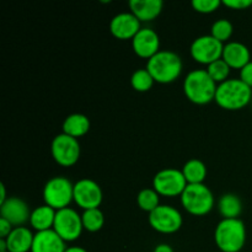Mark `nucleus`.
<instances>
[{
    "mask_svg": "<svg viewBox=\"0 0 252 252\" xmlns=\"http://www.w3.org/2000/svg\"><path fill=\"white\" fill-rule=\"evenodd\" d=\"M252 89L240 79H228L217 88L214 101L219 107L228 111H239L250 103Z\"/></svg>",
    "mask_w": 252,
    "mask_h": 252,
    "instance_id": "1",
    "label": "nucleus"
},
{
    "mask_svg": "<svg viewBox=\"0 0 252 252\" xmlns=\"http://www.w3.org/2000/svg\"><path fill=\"white\" fill-rule=\"evenodd\" d=\"M217 88V83L204 69L189 71L184 80L185 95L196 105H207L214 101Z\"/></svg>",
    "mask_w": 252,
    "mask_h": 252,
    "instance_id": "2",
    "label": "nucleus"
},
{
    "mask_svg": "<svg viewBox=\"0 0 252 252\" xmlns=\"http://www.w3.org/2000/svg\"><path fill=\"white\" fill-rule=\"evenodd\" d=\"M182 61L179 54L171 51H160L148 61L147 70L155 83H174L182 73Z\"/></svg>",
    "mask_w": 252,
    "mask_h": 252,
    "instance_id": "3",
    "label": "nucleus"
},
{
    "mask_svg": "<svg viewBox=\"0 0 252 252\" xmlns=\"http://www.w3.org/2000/svg\"><path fill=\"white\" fill-rule=\"evenodd\" d=\"M214 240L221 252H240L246 243L245 224L240 219H223L217 225Z\"/></svg>",
    "mask_w": 252,
    "mask_h": 252,
    "instance_id": "4",
    "label": "nucleus"
},
{
    "mask_svg": "<svg viewBox=\"0 0 252 252\" xmlns=\"http://www.w3.org/2000/svg\"><path fill=\"white\" fill-rule=\"evenodd\" d=\"M180 198L185 211L194 217L206 216L214 207L213 193L204 184L187 185Z\"/></svg>",
    "mask_w": 252,
    "mask_h": 252,
    "instance_id": "5",
    "label": "nucleus"
},
{
    "mask_svg": "<svg viewBox=\"0 0 252 252\" xmlns=\"http://www.w3.org/2000/svg\"><path fill=\"white\" fill-rule=\"evenodd\" d=\"M44 203L56 211L68 208L74 201V185L64 176L52 177L43 189Z\"/></svg>",
    "mask_w": 252,
    "mask_h": 252,
    "instance_id": "6",
    "label": "nucleus"
},
{
    "mask_svg": "<svg viewBox=\"0 0 252 252\" xmlns=\"http://www.w3.org/2000/svg\"><path fill=\"white\" fill-rule=\"evenodd\" d=\"M80 144L75 138L64 133L58 134L52 140L51 153L54 161L63 167L74 166L80 158Z\"/></svg>",
    "mask_w": 252,
    "mask_h": 252,
    "instance_id": "7",
    "label": "nucleus"
},
{
    "mask_svg": "<svg viewBox=\"0 0 252 252\" xmlns=\"http://www.w3.org/2000/svg\"><path fill=\"white\" fill-rule=\"evenodd\" d=\"M53 230L65 243H73V241L78 240L84 230L81 216H79L78 212L69 207L57 211Z\"/></svg>",
    "mask_w": 252,
    "mask_h": 252,
    "instance_id": "8",
    "label": "nucleus"
},
{
    "mask_svg": "<svg viewBox=\"0 0 252 252\" xmlns=\"http://www.w3.org/2000/svg\"><path fill=\"white\" fill-rule=\"evenodd\" d=\"M187 185L182 171L171 167L159 171L153 179V189L164 197H181Z\"/></svg>",
    "mask_w": 252,
    "mask_h": 252,
    "instance_id": "9",
    "label": "nucleus"
},
{
    "mask_svg": "<svg viewBox=\"0 0 252 252\" xmlns=\"http://www.w3.org/2000/svg\"><path fill=\"white\" fill-rule=\"evenodd\" d=\"M224 43L214 38L212 34L197 37L191 44V57L194 62L208 66L223 57Z\"/></svg>",
    "mask_w": 252,
    "mask_h": 252,
    "instance_id": "10",
    "label": "nucleus"
},
{
    "mask_svg": "<svg viewBox=\"0 0 252 252\" xmlns=\"http://www.w3.org/2000/svg\"><path fill=\"white\" fill-rule=\"evenodd\" d=\"M149 224L155 231L161 234H174L181 229L184 219L176 208L160 204L155 211L149 213Z\"/></svg>",
    "mask_w": 252,
    "mask_h": 252,
    "instance_id": "11",
    "label": "nucleus"
},
{
    "mask_svg": "<svg viewBox=\"0 0 252 252\" xmlns=\"http://www.w3.org/2000/svg\"><path fill=\"white\" fill-rule=\"evenodd\" d=\"M102 199V189L94 180L83 179L74 185V202L84 211L98 208Z\"/></svg>",
    "mask_w": 252,
    "mask_h": 252,
    "instance_id": "12",
    "label": "nucleus"
},
{
    "mask_svg": "<svg viewBox=\"0 0 252 252\" xmlns=\"http://www.w3.org/2000/svg\"><path fill=\"white\" fill-rule=\"evenodd\" d=\"M140 30V21L132 12H121L113 16L110 22L111 34L121 41L133 39Z\"/></svg>",
    "mask_w": 252,
    "mask_h": 252,
    "instance_id": "13",
    "label": "nucleus"
},
{
    "mask_svg": "<svg viewBox=\"0 0 252 252\" xmlns=\"http://www.w3.org/2000/svg\"><path fill=\"white\" fill-rule=\"evenodd\" d=\"M0 216L16 228L24 226V224L30 221L31 212L24 199L19 197H9L4 203L0 204Z\"/></svg>",
    "mask_w": 252,
    "mask_h": 252,
    "instance_id": "14",
    "label": "nucleus"
},
{
    "mask_svg": "<svg viewBox=\"0 0 252 252\" xmlns=\"http://www.w3.org/2000/svg\"><path fill=\"white\" fill-rule=\"evenodd\" d=\"M132 48L138 57L149 61L160 52L159 34L153 29L144 27L132 39Z\"/></svg>",
    "mask_w": 252,
    "mask_h": 252,
    "instance_id": "15",
    "label": "nucleus"
},
{
    "mask_svg": "<svg viewBox=\"0 0 252 252\" xmlns=\"http://www.w3.org/2000/svg\"><path fill=\"white\" fill-rule=\"evenodd\" d=\"M221 59L230 66V69L241 70L251 62L250 49L241 42H228L224 44Z\"/></svg>",
    "mask_w": 252,
    "mask_h": 252,
    "instance_id": "16",
    "label": "nucleus"
},
{
    "mask_svg": "<svg viewBox=\"0 0 252 252\" xmlns=\"http://www.w3.org/2000/svg\"><path fill=\"white\" fill-rule=\"evenodd\" d=\"M65 250V241L53 229L34 234L31 252H64Z\"/></svg>",
    "mask_w": 252,
    "mask_h": 252,
    "instance_id": "17",
    "label": "nucleus"
},
{
    "mask_svg": "<svg viewBox=\"0 0 252 252\" xmlns=\"http://www.w3.org/2000/svg\"><path fill=\"white\" fill-rule=\"evenodd\" d=\"M128 6L140 22H150L161 14L164 2L161 0H130Z\"/></svg>",
    "mask_w": 252,
    "mask_h": 252,
    "instance_id": "18",
    "label": "nucleus"
},
{
    "mask_svg": "<svg viewBox=\"0 0 252 252\" xmlns=\"http://www.w3.org/2000/svg\"><path fill=\"white\" fill-rule=\"evenodd\" d=\"M34 234L26 226H16L12 229L10 235L5 239L7 252H29L33 244Z\"/></svg>",
    "mask_w": 252,
    "mask_h": 252,
    "instance_id": "19",
    "label": "nucleus"
},
{
    "mask_svg": "<svg viewBox=\"0 0 252 252\" xmlns=\"http://www.w3.org/2000/svg\"><path fill=\"white\" fill-rule=\"evenodd\" d=\"M56 209L51 208L47 204L39 206L31 212L30 217V224L32 228L38 231H46L53 229L54 219H56Z\"/></svg>",
    "mask_w": 252,
    "mask_h": 252,
    "instance_id": "20",
    "label": "nucleus"
},
{
    "mask_svg": "<svg viewBox=\"0 0 252 252\" xmlns=\"http://www.w3.org/2000/svg\"><path fill=\"white\" fill-rule=\"evenodd\" d=\"M90 130V120L83 113H73L68 116L63 122V133L70 137H84Z\"/></svg>",
    "mask_w": 252,
    "mask_h": 252,
    "instance_id": "21",
    "label": "nucleus"
},
{
    "mask_svg": "<svg viewBox=\"0 0 252 252\" xmlns=\"http://www.w3.org/2000/svg\"><path fill=\"white\" fill-rule=\"evenodd\" d=\"M218 209L223 219H238L243 212V203L234 193H225L218 202Z\"/></svg>",
    "mask_w": 252,
    "mask_h": 252,
    "instance_id": "22",
    "label": "nucleus"
},
{
    "mask_svg": "<svg viewBox=\"0 0 252 252\" xmlns=\"http://www.w3.org/2000/svg\"><path fill=\"white\" fill-rule=\"evenodd\" d=\"M181 171L189 185L203 184L207 177V166L203 161L197 159L189 160Z\"/></svg>",
    "mask_w": 252,
    "mask_h": 252,
    "instance_id": "23",
    "label": "nucleus"
},
{
    "mask_svg": "<svg viewBox=\"0 0 252 252\" xmlns=\"http://www.w3.org/2000/svg\"><path fill=\"white\" fill-rule=\"evenodd\" d=\"M81 220H83V226L86 231L96 233L102 229L103 224H105V217L100 208L88 209L81 214Z\"/></svg>",
    "mask_w": 252,
    "mask_h": 252,
    "instance_id": "24",
    "label": "nucleus"
},
{
    "mask_svg": "<svg viewBox=\"0 0 252 252\" xmlns=\"http://www.w3.org/2000/svg\"><path fill=\"white\" fill-rule=\"evenodd\" d=\"M137 203L142 211L152 213L160 206L159 193L154 189H144L138 193Z\"/></svg>",
    "mask_w": 252,
    "mask_h": 252,
    "instance_id": "25",
    "label": "nucleus"
},
{
    "mask_svg": "<svg viewBox=\"0 0 252 252\" xmlns=\"http://www.w3.org/2000/svg\"><path fill=\"white\" fill-rule=\"evenodd\" d=\"M154 79L150 75L149 71L145 69H138L132 74L130 78V85L138 93H147L154 85Z\"/></svg>",
    "mask_w": 252,
    "mask_h": 252,
    "instance_id": "26",
    "label": "nucleus"
},
{
    "mask_svg": "<svg viewBox=\"0 0 252 252\" xmlns=\"http://www.w3.org/2000/svg\"><path fill=\"white\" fill-rule=\"evenodd\" d=\"M206 70L217 84H221L228 80L229 74H230V66L223 59H218L214 63L209 64Z\"/></svg>",
    "mask_w": 252,
    "mask_h": 252,
    "instance_id": "27",
    "label": "nucleus"
},
{
    "mask_svg": "<svg viewBox=\"0 0 252 252\" xmlns=\"http://www.w3.org/2000/svg\"><path fill=\"white\" fill-rule=\"evenodd\" d=\"M234 31L233 24H231L229 20L226 19H220L217 20L213 25H212V30H211V34L216 39L220 41L221 43L228 41L229 38L231 37Z\"/></svg>",
    "mask_w": 252,
    "mask_h": 252,
    "instance_id": "28",
    "label": "nucleus"
},
{
    "mask_svg": "<svg viewBox=\"0 0 252 252\" xmlns=\"http://www.w3.org/2000/svg\"><path fill=\"white\" fill-rule=\"evenodd\" d=\"M191 5L194 11L199 14H212L218 10L223 2L220 0H193Z\"/></svg>",
    "mask_w": 252,
    "mask_h": 252,
    "instance_id": "29",
    "label": "nucleus"
},
{
    "mask_svg": "<svg viewBox=\"0 0 252 252\" xmlns=\"http://www.w3.org/2000/svg\"><path fill=\"white\" fill-rule=\"evenodd\" d=\"M221 2L231 10H245L252 6V0H224Z\"/></svg>",
    "mask_w": 252,
    "mask_h": 252,
    "instance_id": "30",
    "label": "nucleus"
},
{
    "mask_svg": "<svg viewBox=\"0 0 252 252\" xmlns=\"http://www.w3.org/2000/svg\"><path fill=\"white\" fill-rule=\"evenodd\" d=\"M239 79H240L241 81H244L246 85L250 86L252 89V61L248 64V65H245L243 69H241L240 78Z\"/></svg>",
    "mask_w": 252,
    "mask_h": 252,
    "instance_id": "31",
    "label": "nucleus"
},
{
    "mask_svg": "<svg viewBox=\"0 0 252 252\" xmlns=\"http://www.w3.org/2000/svg\"><path fill=\"white\" fill-rule=\"evenodd\" d=\"M12 229H14V226L11 225V223L0 217V239H6L12 231Z\"/></svg>",
    "mask_w": 252,
    "mask_h": 252,
    "instance_id": "32",
    "label": "nucleus"
},
{
    "mask_svg": "<svg viewBox=\"0 0 252 252\" xmlns=\"http://www.w3.org/2000/svg\"><path fill=\"white\" fill-rule=\"evenodd\" d=\"M154 252H174L172 248L167 244H160L154 249Z\"/></svg>",
    "mask_w": 252,
    "mask_h": 252,
    "instance_id": "33",
    "label": "nucleus"
},
{
    "mask_svg": "<svg viewBox=\"0 0 252 252\" xmlns=\"http://www.w3.org/2000/svg\"><path fill=\"white\" fill-rule=\"evenodd\" d=\"M0 192H1V194H0V204H1L9 198V197H6V189H5L4 184H0Z\"/></svg>",
    "mask_w": 252,
    "mask_h": 252,
    "instance_id": "34",
    "label": "nucleus"
},
{
    "mask_svg": "<svg viewBox=\"0 0 252 252\" xmlns=\"http://www.w3.org/2000/svg\"><path fill=\"white\" fill-rule=\"evenodd\" d=\"M64 252H88L84 248L80 246H70V248H66V250Z\"/></svg>",
    "mask_w": 252,
    "mask_h": 252,
    "instance_id": "35",
    "label": "nucleus"
}]
</instances>
